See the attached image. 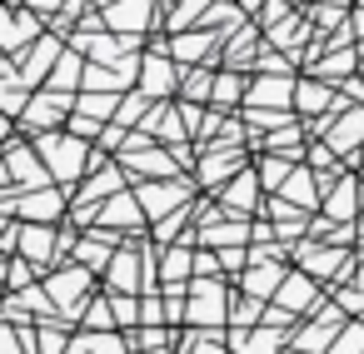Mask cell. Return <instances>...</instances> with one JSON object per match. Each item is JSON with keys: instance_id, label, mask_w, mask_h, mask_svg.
I'll return each mask as SVG.
<instances>
[{"instance_id": "1", "label": "cell", "mask_w": 364, "mask_h": 354, "mask_svg": "<svg viewBox=\"0 0 364 354\" xmlns=\"http://www.w3.org/2000/svg\"><path fill=\"white\" fill-rule=\"evenodd\" d=\"M36 155H46V160H50V170H55L60 180H80L85 170H95V165H85V160H90V150H85V140H80V135H75V140L36 135Z\"/></svg>"}, {"instance_id": "2", "label": "cell", "mask_w": 364, "mask_h": 354, "mask_svg": "<svg viewBox=\"0 0 364 354\" xmlns=\"http://www.w3.org/2000/svg\"><path fill=\"white\" fill-rule=\"evenodd\" d=\"M70 245H75V240H70V235H55L50 225H26V230H21V254H26L36 269H46V264H50L55 254H65Z\"/></svg>"}, {"instance_id": "3", "label": "cell", "mask_w": 364, "mask_h": 354, "mask_svg": "<svg viewBox=\"0 0 364 354\" xmlns=\"http://www.w3.org/2000/svg\"><path fill=\"white\" fill-rule=\"evenodd\" d=\"M190 319L195 324H225V284H215V279L190 284Z\"/></svg>"}, {"instance_id": "4", "label": "cell", "mask_w": 364, "mask_h": 354, "mask_svg": "<svg viewBox=\"0 0 364 354\" xmlns=\"http://www.w3.org/2000/svg\"><path fill=\"white\" fill-rule=\"evenodd\" d=\"M60 210H65V205H60V195H55V190H46V195L36 190V195H26V200H11V205H6V215H16V220H26V225H50V220H60Z\"/></svg>"}, {"instance_id": "5", "label": "cell", "mask_w": 364, "mask_h": 354, "mask_svg": "<svg viewBox=\"0 0 364 354\" xmlns=\"http://www.w3.org/2000/svg\"><path fill=\"white\" fill-rule=\"evenodd\" d=\"M46 289H50V294H55L65 309H75V314H80V309H85V294H90V269H80V264H75V269L55 274Z\"/></svg>"}, {"instance_id": "6", "label": "cell", "mask_w": 364, "mask_h": 354, "mask_svg": "<svg viewBox=\"0 0 364 354\" xmlns=\"http://www.w3.org/2000/svg\"><path fill=\"white\" fill-rule=\"evenodd\" d=\"M65 110H70V95H65V90H46V95H36V100H31V110H26V120H21V125H26V130H46V125H50V120H60Z\"/></svg>"}, {"instance_id": "7", "label": "cell", "mask_w": 364, "mask_h": 354, "mask_svg": "<svg viewBox=\"0 0 364 354\" xmlns=\"http://www.w3.org/2000/svg\"><path fill=\"white\" fill-rule=\"evenodd\" d=\"M294 90H299V80H274V75H264V80H250V105L259 110V105H289L294 100Z\"/></svg>"}, {"instance_id": "8", "label": "cell", "mask_w": 364, "mask_h": 354, "mask_svg": "<svg viewBox=\"0 0 364 354\" xmlns=\"http://www.w3.org/2000/svg\"><path fill=\"white\" fill-rule=\"evenodd\" d=\"M100 220H105V225H125V230H135V225L150 220V215H145L140 195H110V200L100 205Z\"/></svg>"}, {"instance_id": "9", "label": "cell", "mask_w": 364, "mask_h": 354, "mask_svg": "<svg viewBox=\"0 0 364 354\" xmlns=\"http://www.w3.org/2000/svg\"><path fill=\"white\" fill-rule=\"evenodd\" d=\"M180 80H185V75H175V65H170L165 55H145V80H140L145 95H170Z\"/></svg>"}, {"instance_id": "10", "label": "cell", "mask_w": 364, "mask_h": 354, "mask_svg": "<svg viewBox=\"0 0 364 354\" xmlns=\"http://www.w3.org/2000/svg\"><path fill=\"white\" fill-rule=\"evenodd\" d=\"M180 200H185V190H175V185H145V190H140V205H145V215H150V220L185 210Z\"/></svg>"}, {"instance_id": "11", "label": "cell", "mask_w": 364, "mask_h": 354, "mask_svg": "<svg viewBox=\"0 0 364 354\" xmlns=\"http://www.w3.org/2000/svg\"><path fill=\"white\" fill-rule=\"evenodd\" d=\"M215 45H220V36H215V31H185V36L170 45V55H175V60H205Z\"/></svg>"}, {"instance_id": "12", "label": "cell", "mask_w": 364, "mask_h": 354, "mask_svg": "<svg viewBox=\"0 0 364 354\" xmlns=\"http://www.w3.org/2000/svg\"><path fill=\"white\" fill-rule=\"evenodd\" d=\"M55 60H60V41H50V36L41 41V36H36V45H31V55H26V85H36Z\"/></svg>"}, {"instance_id": "13", "label": "cell", "mask_w": 364, "mask_h": 354, "mask_svg": "<svg viewBox=\"0 0 364 354\" xmlns=\"http://www.w3.org/2000/svg\"><path fill=\"white\" fill-rule=\"evenodd\" d=\"M309 299H314V274H304V269H299V274H284V284H279V309L294 314V309H304Z\"/></svg>"}, {"instance_id": "14", "label": "cell", "mask_w": 364, "mask_h": 354, "mask_svg": "<svg viewBox=\"0 0 364 354\" xmlns=\"http://www.w3.org/2000/svg\"><path fill=\"white\" fill-rule=\"evenodd\" d=\"M259 185H264V180H255V175H235V180H230V190H225V205H230L235 215H250V210H255Z\"/></svg>"}, {"instance_id": "15", "label": "cell", "mask_w": 364, "mask_h": 354, "mask_svg": "<svg viewBox=\"0 0 364 354\" xmlns=\"http://www.w3.org/2000/svg\"><path fill=\"white\" fill-rule=\"evenodd\" d=\"M110 289H120V294L145 289V279H135V259H130V250H125V245H120V254L110 259Z\"/></svg>"}, {"instance_id": "16", "label": "cell", "mask_w": 364, "mask_h": 354, "mask_svg": "<svg viewBox=\"0 0 364 354\" xmlns=\"http://www.w3.org/2000/svg\"><path fill=\"white\" fill-rule=\"evenodd\" d=\"M125 165H130L135 175H160V180H170V175L180 170V165H175V160H170L165 150H145V155H130Z\"/></svg>"}, {"instance_id": "17", "label": "cell", "mask_w": 364, "mask_h": 354, "mask_svg": "<svg viewBox=\"0 0 364 354\" xmlns=\"http://www.w3.org/2000/svg\"><path fill=\"white\" fill-rule=\"evenodd\" d=\"M145 16H150V0H115L105 21H110L115 31H120V26H125V31H135V26H145Z\"/></svg>"}, {"instance_id": "18", "label": "cell", "mask_w": 364, "mask_h": 354, "mask_svg": "<svg viewBox=\"0 0 364 354\" xmlns=\"http://www.w3.org/2000/svg\"><path fill=\"white\" fill-rule=\"evenodd\" d=\"M11 180H21V185H46V165H36V155L31 150H11Z\"/></svg>"}, {"instance_id": "19", "label": "cell", "mask_w": 364, "mask_h": 354, "mask_svg": "<svg viewBox=\"0 0 364 354\" xmlns=\"http://www.w3.org/2000/svg\"><path fill=\"white\" fill-rule=\"evenodd\" d=\"M31 36H41V21H31V16H21V11H11V31H6V50H11V55H21Z\"/></svg>"}, {"instance_id": "20", "label": "cell", "mask_w": 364, "mask_h": 354, "mask_svg": "<svg viewBox=\"0 0 364 354\" xmlns=\"http://www.w3.org/2000/svg\"><path fill=\"white\" fill-rule=\"evenodd\" d=\"M215 80H220V75H210V70H190V75L180 80V95H185L190 105H195V100L205 105V100H215Z\"/></svg>"}, {"instance_id": "21", "label": "cell", "mask_w": 364, "mask_h": 354, "mask_svg": "<svg viewBox=\"0 0 364 354\" xmlns=\"http://www.w3.org/2000/svg\"><path fill=\"white\" fill-rule=\"evenodd\" d=\"M354 200H359V190H354V180H344V185L329 195V205H324V220H354V210H359Z\"/></svg>"}, {"instance_id": "22", "label": "cell", "mask_w": 364, "mask_h": 354, "mask_svg": "<svg viewBox=\"0 0 364 354\" xmlns=\"http://www.w3.org/2000/svg\"><path fill=\"white\" fill-rule=\"evenodd\" d=\"M339 334H344V329H339V314H324L314 329H304V334H299V344H304V349H329Z\"/></svg>"}, {"instance_id": "23", "label": "cell", "mask_w": 364, "mask_h": 354, "mask_svg": "<svg viewBox=\"0 0 364 354\" xmlns=\"http://www.w3.org/2000/svg\"><path fill=\"white\" fill-rule=\"evenodd\" d=\"M180 130H190V125H180V120H175V110H155V105H150V115H145V135L180 140Z\"/></svg>"}, {"instance_id": "24", "label": "cell", "mask_w": 364, "mask_h": 354, "mask_svg": "<svg viewBox=\"0 0 364 354\" xmlns=\"http://www.w3.org/2000/svg\"><path fill=\"white\" fill-rule=\"evenodd\" d=\"M110 245H120L115 235H90V240H80L75 245V259H85L90 269H100L105 264V254H110Z\"/></svg>"}, {"instance_id": "25", "label": "cell", "mask_w": 364, "mask_h": 354, "mask_svg": "<svg viewBox=\"0 0 364 354\" xmlns=\"http://www.w3.org/2000/svg\"><path fill=\"white\" fill-rule=\"evenodd\" d=\"M299 264H304V274H334V264H339V250H314V245H304L299 250Z\"/></svg>"}, {"instance_id": "26", "label": "cell", "mask_w": 364, "mask_h": 354, "mask_svg": "<svg viewBox=\"0 0 364 354\" xmlns=\"http://www.w3.org/2000/svg\"><path fill=\"white\" fill-rule=\"evenodd\" d=\"M279 284H284V274H279L274 264H264V269H255V274L245 279V294H255V299H269V294H279Z\"/></svg>"}, {"instance_id": "27", "label": "cell", "mask_w": 364, "mask_h": 354, "mask_svg": "<svg viewBox=\"0 0 364 354\" xmlns=\"http://www.w3.org/2000/svg\"><path fill=\"white\" fill-rule=\"evenodd\" d=\"M359 140H364V115H359V110H349V115L339 120V130L329 135V145H334V150H354Z\"/></svg>"}, {"instance_id": "28", "label": "cell", "mask_w": 364, "mask_h": 354, "mask_svg": "<svg viewBox=\"0 0 364 354\" xmlns=\"http://www.w3.org/2000/svg\"><path fill=\"white\" fill-rule=\"evenodd\" d=\"M215 100H220V105H235V100H250V80H245V75H235V70H225V75L215 80Z\"/></svg>"}, {"instance_id": "29", "label": "cell", "mask_w": 364, "mask_h": 354, "mask_svg": "<svg viewBox=\"0 0 364 354\" xmlns=\"http://www.w3.org/2000/svg\"><path fill=\"white\" fill-rule=\"evenodd\" d=\"M294 105H299L304 115H314V110H324V105H329V85H314V80H304V85L294 90Z\"/></svg>"}, {"instance_id": "30", "label": "cell", "mask_w": 364, "mask_h": 354, "mask_svg": "<svg viewBox=\"0 0 364 354\" xmlns=\"http://www.w3.org/2000/svg\"><path fill=\"white\" fill-rule=\"evenodd\" d=\"M70 354H120V339H110L105 329H100V334H80V339L70 344Z\"/></svg>"}, {"instance_id": "31", "label": "cell", "mask_w": 364, "mask_h": 354, "mask_svg": "<svg viewBox=\"0 0 364 354\" xmlns=\"http://www.w3.org/2000/svg\"><path fill=\"white\" fill-rule=\"evenodd\" d=\"M75 75H80V50L60 55V65H55V75H50V90H65V95H70V90H75V85H70Z\"/></svg>"}, {"instance_id": "32", "label": "cell", "mask_w": 364, "mask_h": 354, "mask_svg": "<svg viewBox=\"0 0 364 354\" xmlns=\"http://www.w3.org/2000/svg\"><path fill=\"white\" fill-rule=\"evenodd\" d=\"M289 170H294V165H289L284 155H279V160H274V155H269V160H259V180H264V190L284 185V180H289Z\"/></svg>"}, {"instance_id": "33", "label": "cell", "mask_w": 364, "mask_h": 354, "mask_svg": "<svg viewBox=\"0 0 364 354\" xmlns=\"http://www.w3.org/2000/svg\"><path fill=\"white\" fill-rule=\"evenodd\" d=\"M334 354H364V324H344V334H339Z\"/></svg>"}, {"instance_id": "34", "label": "cell", "mask_w": 364, "mask_h": 354, "mask_svg": "<svg viewBox=\"0 0 364 354\" xmlns=\"http://www.w3.org/2000/svg\"><path fill=\"white\" fill-rule=\"evenodd\" d=\"M36 339H41V354H60V349H65L60 324H41V329H36Z\"/></svg>"}, {"instance_id": "35", "label": "cell", "mask_w": 364, "mask_h": 354, "mask_svg": "<svg viewBox=\"0 0 364 354\" xmlns=\"http://www.w3.org/2000/svg\"><path fill=\"white\" fill-rule=\"evenodd\" d=\"M80 105H85L90 115H105V110H110V95H90V100H80Z\"/></svg>"}, {"instance_id": "36", "label": "cell", "mask_w": 364, "mask_h": 354, "mask_svg": "<svg viewBox=\"0 0 364 354\" xmlns=\"http://www.w3.org/2000/svg\"><path fill=\"white\" fill-rule=\"evenodd\" d=\"M289 195H299V200H309V175H304V170H299V175L289 180Z\"/></svg>"}, {"instance_id": "37", "label": "cell", "mask_w": 364, "mask_h": 354, "mask_svg": "<svg viewBox=\"0 0 364 354\" xmlns=\"http://www.w3.org/2000/svg\"><path fill=\"white\" fill-rule=\"evenodd\" d=\"M339 299H344V309H364V289H344Z\"/></svg>"}, {"instance_id": "38", "label": "cell", "mask_w": 364, "mask_h": 354, "mask_svg": "<svg viewBox=\"0 0 364 354\" xmlns=\"http://www.w3.org/2000/svg\"><path fill=\"white\" fill-rule=\"evenodd\" d=\"M190 354H220V344H215V339H195Z\"/></svg>"}, {"instance_id": "39", "label": "cell", "mask_w": 364, "mask_h": 354, "mask_svg": "<svg viewBox=\"0 0 364 354\" xmlns=\"http://www.w3.org/2000/svg\"><path fill=\"white\" fill-rule=\"evenodd\" d=\"M31 6H36V11H55V6H60V0H31Z\"/></svg>"}, {"instance_id": "40", "label": "cell", "mask_w": 364, "mask_h": 354, "mask_svg": "<svg viewBox=\"0 0 364 354\" xmlns=\"http://www.w3.org/2000/svg\"><path fill=\"white\" fill-rule=\"evenodd\" d=\"M259 6H264V0H245V11H259Z\"/></svg>"}, {"instance_id": "41", "label": "cell", "mask_w": 364, "mask_h": 354, "mask_svg": "<svg viewBox=\"0 0 364 354\" xmlns=\"http://www.w3.org/2000/svg\"><path fill=\"white\" fill-rule=\"evenodd\" d=\"M145 354H165V349H145Z\"/></svg>"}]
</instances>
